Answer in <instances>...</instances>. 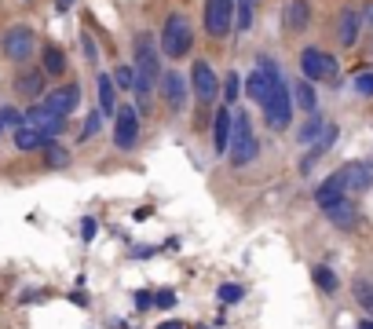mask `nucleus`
<instances>
[{"label":"nucleus","instance_id":"obj_38","mask_svg":"<svg viewBox=\"0 0 373 329\" xmlns=\"http://www.w3.org/2000/svg\"><path fill=\"white\" fill-rule=\"evenodd\" d=\"M80 52H85L88 62H99V48H95V41L88 37V33H80Z\"/></svg>","mask_w":373,"mask_h":329},{"label":"nucleus","instance_id":"obj_32","mask_svg":"<svg viewBox=\"0 0 373 329\" xmlns=\"http://www.w3.org/2000/svg\"><path fill=\"white\" fill-rule=\"evenodd\" d=\"M99 128H103V113L99 110H92L88 118H85V128H80V139H92V136H99Z\"/></svg>","mask_w":373,"mask_h":329},{"label":"nucleus","instance_id":"obj_24","mask_svg":"<svg viewBox=\"0 0 373 329\" xmlns=\"http://www.w3.org/2000/svg\"><path fill=\"white\" fill-rule=\"evenodd\" d=\"M52 139H44L37 128H29V125H22L19 132H15V146H19V150H41V146H48Z\"/></svg>","mask_w":373,"mask_h":329},{"label":"nucleus","instance_id":"obj_27","mask_svg":"<svg viewBox=\"0 0 373 329\" xmlns=\"http://www.w3.org/2000/svg\"><path fill=\"white\" fill-rule=\"evenodd\" d=\"M311 274H315V286H318L322 293H326V296H333V293L340 289V278L333 274V267H326V263H318V267H315Z\"/></svg>","mask_w":373,"mask_h":329},{"label":"nucleus","instance_id":"obj_31","mask_svg":"<svg viewBox=\"0 0 373 329\" xmlns=\"http://www.w3.org/2000/svg\"><path fill=\"white\" fill-rule=\"evenodd\" d=\"M44 154H48V164H52V169H66V164H70V154L62 150V146H55V143H48Z\"/></svg>","mask_w":373,"mask_h":329},{"label":"nucleus","instance_id":"obj_44","mask_svg":"<svg viewBox=\"0 0 373 329\" xmlns=\"http://www.w3.org/2000/svg\"><path fill=\"white\" fill-rule=\"evenodd\" d=\"M359 329H373V318H366V322H359Z\"/></svg>","mask_w":373,"mask_h":329},{"label":"nucleus","instance_id":"obj_18","mask_svg":"<svg viewBox=\"0 0 373 329\" xmlns=\"http://www.w3.org/2000/svg\"><path fill=\"white\" fill-rule=\"evenodd\" d=\"M333 143H337V125H326V132H322V136L315 139V146H311V150H307V158L300 161V172H311V169H315V161L326 154Z\"/></svg>","mask_w":373,"mask_h":329},{"label":"nucleus","instance_id":"obj_17","mask_svg":"<svg viewBox=\"0 0 373 329\" xmlns=\"http://www.w3.org/2000/svg\"><path fill=\"white\" fill-rule=\"evenodd\" d=\"M77 99H80V92H77L73 85H66V88H55L52 95H48V99H44V106H48V110H55L59 118H66V113L77 106Z\"/></svg>","mask_w":373,"mask_h":329},{"label":"nucleus","instance_id":"obj_42","mask_svg":"<svg viewBox=\"0 0 373 329\" xmlns=\"http://www.w3.org/2000/svg\"><path fill=\"white\" fill-rule=\"evenodd\" d=\"M161 329H183L180 322H165V326H161Z\"/></svg>","mask_w":373,"mask_h":329},{"label":"nucleus","instance_id":"obj_6","mask_svg":"<svg viewBox=\"0 0 373 329\" xmlns=\"http://www.w3.org/2000/svg\"><path fill=\"white\" fill-rule=\"evenodd\" d=\"M337 59L330 55V52H322V48H304L300 52V74H304V80H337Z\"/></svg>","mask_w":373,"mask_h":329},{"label":"nucleus","instance_id":"obj_10","mask_svg":"<svg viewBox=\"0 0 373 329\" xmlns=\"http://www.w3.org/2000/svg\"><path fill=\"white\" fill-rule=\"evenodd\" d=\"M234 26V0H205V33L227 37Z\"/></svg>","mask_w":373,"mask_h":329},{"label":"nucleus","instance_id":"obj_15","mask_svg":"<svg viewBox=\"0 0 373 329\" xmlns=\"http://www.w3.org/2000/svg\"><path fill=\"white\" fill-rule=\"evenodd\" d=\"M326 220H330L333 227H340V230H351L355 223H359V209H355L351 197H344V202H337V205L326 209Z\"/></svg>","mask_w":373,"mask_h":329},{"label":"nucleus","instance_id":"obj_25","mask_svg":"<svg viewBox=\"0 0 373 329\" xmlns=\"http://www.w3.org/2000/svg\"><path fill=\"white\" fill-rule=\"evenodd\" d=\"M351 296H355V304H359L366 315L373 318V282H366V278H355V282H351Z\"/></svg>","mask_w":373,"mask_h":329},{"label":"nucleus","instance_id":"obj_8","mask_svg":"<svg viewBox=\"0 0 373 329\" xmlns=\"http://www.w3.org/2000/svg\"><path fill=\"white\" fill-rule=\"evenodd\" d=\"M136 143H139V110L118 106V113H113V146L118 150H132Z\"/></svg>","mask_w":373,"mask_h":329},{"label":"nucleus","instance_id":"obj_1","mask_svg":"<svg viewBox=\"0 0 373 329\" xmlns=\"http://www.w3.org/2000/svg\"><path fill=\"white\" fill-rule=\"evenodd\" d=\"M157 41L150 33H139L136 37V95H139V110H147V99L154 80L161 77V62H157Z\"/></svg>","mask_w":373,"mask_h":329},{"label":"nucleus","instance_id":"obj_7","mask_svg":"<svg viewBox=\"0 0 373 329\" xmlns=\"http://www.w3.org/2000/svg\"><path fill=\"white\" fill-rule=\"evenodd\" d=\"M34 48H37V37L29 26H11V29H4V37H0V52L11 62H26L34 55Z\"/></svg>","mask_w":373,"mask_h":329},{"label":"nucleus","instance_id":"obj_11","mask_svg":"<svg viewBox=\"0 0 373 329\" xmlns=\"http://www.w3.org/2000/svg\"><path fill=\"white\" fill-rule=\"evenodd\" d=\"M190 88H194V99H202V103H216V99H220V80H216L213 62L198 59L190 66Z\"/></svg>","mask_w":373,"mask_h":329},{"label":"nucleus","instance_id":"obj_2","mask_svg":"<svg viewBox=\"0 0 373 329\" xmlns=\"http://www.w3.org/2000/svg\"><path fill=\"white\" fill-rule=\"evenodd\" d=\"M227 158H231L234 169H246V164H253L256 158H260V139H256L253 132V121L249 113H234V128H231V146H227Z\"/></svg>","mask_w":373,"mask_h":329},{"label":"nucleus","instance_id":"obj_29","mask_svg":"<svg viewBox=\"0 0 373 329\" xmlns=\"http://www.w3.org/2000/svg\"><path fill=\"white\" fill-rule=\"evenodd\" d=\"M322 132H326V121H322L318 113H311V118L304 121V128L297 132V139H300V143H315V139L322 136Z\"/></svg>","mask_w":373,"mask_h":329},{"label":"nucleus","instance_id":"obj_21","mask_svg":"<svg viewBox=\"0 0 373 329\" xmlns=\"http://www.w3.org/2000/svg\"><path fill=\"white\" fill-rule=\"evenodd\" d=\"M344 197H348V194H344V187H340L333 176H330V179H322V187H315V202H318V209H322V212H326L330 205H337V202H344Z\"/></svg>","mask_w":373,"mask_h":329},{"label":"nucleus","instance_id":"obj_41","mask_svg":"<svg viewBox=\"0 0 373 329\" xmlns=\"http://www.w3.org/2000/svg\"><path fill=\"white\" fill-rule=\"evenodd\" d=\"M95 230H99V223H95V220L88 216L85 223H80V238H85V241H92V238H95Z\"/></svg>","mask_w":373,"mask_h":329},{"label":"nucleus","instance_id":"obj_35","mask_svg":"<svg viewBox=\"0 0 373 329\" xmlns=\"http://www.w3.org/2000/svg\"><path fill=\"white\" fill-rule=\"evenodd\" d=\"M355 92L366 95V99H373V70H363L359 77H355Z\"/></svg>","mask_w":373,"mask_h":329},{"label":"nucleus","instance_id":"obj_28","mask_svg":"<svg viewBox=\"0 0 373 329\" xmlns=\"http://www.w3.org/2000/svg\"><path fill=\"white\" fill-rule=\"evenodd\" d=\"M256 19V0H234V26L246 33Z\"/></svg>","mask_w":373,"mask_h":329},{"label":"nucleus","instance_id":"obj_16","mask_svg":"<svg viewBox=\"0 0 373 329\" xmlns=\"http://www.w3.org/2000/svg\"><path fill=\"white\" fill-rule=\"evenodd\" d=\"M231 128H234V113L231 110H216V121H213V143H216V154H227L231 146Z\"/></svg>","mask_w":373,"mask_h":329},{"label":"nucleus","instance_id":"obj_5","mask_svg":"<svg viewBox=\"0 0 373 329\" xmlns=\"http://www.w3.org/2000/svg\"><path fill=\"white\" fill-rule=\"evenodd\" d=\"M264 121H267V128H274V132H286L289 121H293V92H289L286 80L271 92V99L264 103Z\"/></svg>","mask_w":373,"mask_h":329},{"label":"nucleus","instance_id":"obj_30","mask_svg":"<svg viewBox=\"0 0 373 329\" xmlns=\"http://www.w3.org/2000/svg\"><path fill=\"white\" fill-rule=\"evenodd\" d=\"M241 296H246V289H241V286H234V282H227V286H220V289H216V300H220V304H227V307H231V304H238Z\"/></svg>","mask_w":373,"mask_h":329},{"label":"nucleus","instance_id":"obj_37","mask_svg":"<svg viewBox=\"0 0 373 329\" xmlns=\"http://www.w3.org/2000/svg\"><path fill=\"white\" fill-rule=\"evenodd\" d=\"M238 92H241V77H238V74H231V77H227V85H223V95H227V103H231V106H234Z\"/></svg>","mask_w":373,"mask_h":329},{"label":"nucleus","instance_id":"obj_22","mask_svg":"<svg viewBox=\"0 0 373 329\" xmlns=\"http://www.w3.org/2000/svg\"><path fill=\"white\" fill-rule=\"evenodd\" d=\"M99 113H118V92H113V77L99 74Z\"/></svg>","mask_w":373,"mask_h":329},{"label":"nucleus","instance_id":"obj_19","mask_svg":"<svg viewBox=\"0 0 373 329\" xmlns=\"http://www.w3.org/2000/svg\"><path fill=\"white\" fill-rule=\"evenodd\" d=\"M15 92H19V99H37L44 95V70H26L15 77Z\"/></svg>","mask_w":373,"mask_h":329},{"label":"nucleus","instance_id":"obj_23","mask_svg":"<svg viewBox=\"0 0 373 329\" xmlns=\"http://www.w3.org/2000/svg\"><path fill=\"white\" fill-rule=\"evenodd\" d=\"M41 70H44V77H59L62 70H66V55H62L55 44H48L44 48V59H41Z\"/></svg>","mask_w":373,"mask_h":329},{"label":"nucleus","instance_id":"obj_34","mask_svg":"<svg viewBox=\"0 0 373 329\" xmlns=\"http://www.w3.org/2000/svg\"><path fill=\"white\" fill-rule=\"evenodd\" d=\"M0 125H4V128H15V132H19V128L26 125V118H22V113L15 110V106H4V110H0Z\"/></svg>","mask_w":373,"mask_h":329},{"label":"nucleus","instance_id":"obj_20","mask_svg":"<svg viewBox=\"0 0 373 329\" xmlns=\"http://www.w3.org/2000/svg\"><path fill=\"white\" fill-rule=\"evenodd\" d=\"M307 22H311V8H307V0H286V26L300 33L307 29Z\"/></svg>","mask_w":373,"mask_h":329},{"label":"nucleus","instance_id":"obj_33","mask_svg":"<svg viewBox=\"0 0 373 329\" xmlns=\"http://www.w3.org/2000/svg\"><path fill=\"white\" fill-rule=\"evenodd\" d=\"M113 85L118 88H136V66H118V70H113Z\"/></svg>","mask_w":373,"mask_h":329},{"label":"nucleus","instance_id":"obj_36","mask_svg":"<svg viewBox=\"0 0 373 329\" xmlns=\"http://www.w3.org/2000/svg\"><path fill=\"white\" fill-rule=\"evenodd\" d=\"M154 307L172 311V307H176V293H172V289H157V293H154Z\"/></svg>","mask_w":373,"mask_h":329},{"label":"nucleus","instance_id":"obj_3","mask_svg":"<svg viewBox=\"0 0 373 329\" xmlns=\"http://www.w3.org/2000/svg\"><path fill=\"white\" fill-rule=\"evenodd\" d=\"M157 48L165 52L169 59H183L190 48H194V29H190V19L180 11H172L165 26H161V37H157Z\"/></svg>","mask_w":373,"mask_h":329},{"label":"nucleus","instance_id":"obj_9","mask_svg":"<svg viewBox=\"0 0 373 329\" xmlns=\"http://www.w3.org/2000/svg\"><path fill=\"white\" fill-rule=\"evenodd\" d=\"M333 179L344 187V194L370 190L373 187V161H348V164H340V169L333 172Z\"/></svg>","mask_w":373,"mask_h":329},{"label":"nucleus","instance_id":"obj_40","mask_svg":"<svg viewBox=\"0 0 373 329\" xmlns=\"http://www.w3.org/2000/svg\"><path fill=\"white\" fill-rule=\"evenodd\" d=\"M136 307H139V311L154 307V293H150V289H139V293H136Z\"/></svg>","mask_w":373,"mask_h":329},{"label":"nucleus","instance_id":"obj_12","mask_svg":"<svg viewBox=\"0 0 373 329\" xmlns=\"http://www.w3.org/2000/svg\"><path fill=\"white\" fill-rule=\"evenodd\" d=\"M22 118H26V125H29V128H37V132H41L44 139H55L59 132L66 128V118H59V113H55V110H48L44 103L29 106V110L22 113Z\"/></svg>","mask_w":373,"mask_h":329},{"label":"nucleus","instance_id":"obj_26","mask_svg":"<svg viewBox=\"0 0 373 329\" xmlns=\"http://www.w3.org/2000/svg\"><path fill=\"white\" fill-rule=\"evenodd\" d=\"M293 95H297V106H300V110H307V113L318 110V95H315V88H311V80H297Z\"/></svg>","mask_w":373,"mask_h":329},{"label":"nucleus","instance_id":"obj_39","mask_svg":"<svg viewBox=\"0 0 373 329\" xmlns=\"http://www.w3.org/2000/svg\"><path fill=\"white\" fill-rule=\"evenodd\" d=\"M359 19H363V29L373 33V0H366V4L359 8Z\"/></svg>","mask_w":373,"mask_h":329},{"label":"nucleus","instance_id":"obj_14","mask_svg":"<svg viewBox=\"0 0 373 329\" xmlns=\"http://www.w3.org/2000/svg\"><path fill=\"white\" fill-rule=\"evenodd\" d=\"M161 95H165L169 110H183L187 106V80L176 74V70L161 74Z\"/></svg>","mask_w":373,"mask_h":329},{"label":"nucleus","instance_id":"obj_45","mask_svg":"<svg viewBox=\"0 0 373 329\" xmlns=\"http://www.w3.org/2000/svg\"><path fill=\"white\" fill-rule=\"evenodd\" d=\"M0 132H4V125H0Z\"/></svg>","mask_w":373,"mask_h":329},{"label":"nucleus","instance_id":"obj_43","mask_svg":"<svg viewBox=\"0 0 373 329\" xmlns=\"http://www.w3.org/2000/svg\"><path fill=\"white\" fill-rule=\"evenodd\" d=\"M73 4V0H55V8H70Z\"/></svg>","mask_w":373,"mask_h":329},{"label":"nucleus","instance_id":"obj_13","mask_svg":"<svg viewBox=\"0 0 373 329\" xmlns=\"http://www.w3.org/2000/svg\"><path fill=\"white\" fill-rule=\"evenodd\" d=\"M359 33H363L359 8H344L337 15V44L340 48H355V44H359Z\"/></svg>","mask_w":373,"mask_h":329},{"label":"nucleus","instance_id":"obj_4","mask_svg":"<svg viewBox=\"0 0 373 329\" xmlns=\"http://www.w3.org/2000/svg\"><path fill=\"white\" fill-rule=\"evenodd\" d=\"M282 85V70L274 66V59H267V55H260L256 59V70L249 74V80H246V95L253 99L256 106H264L267 99H271V92Z\"/></svg>","mask_w":373,"mask_h":329}]
</instances>
